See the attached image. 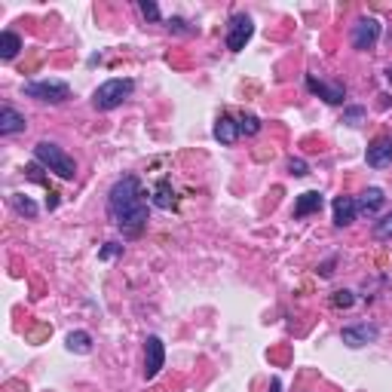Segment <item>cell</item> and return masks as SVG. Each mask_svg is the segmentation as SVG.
I'll return each instance as SVG.
<instances>
[{
	"mask_svg": "<svg viewBox=\"0 0 392 392\" xmlns=\"http://www.w3.org/2000/svg\"><path fill=\"white\" fill-rule=\"evenodd\" d=\"M107 214H111L113 227L123 230V236H129V240L141 236V230L148 227V199H144V187L135 175H126L111 187Z\"/></svg>",
	"mask_w": 392,
	"mask_h": 392,
	"instance_id": "6da1fadb",
	"label": "cell"
},
{
	"mask_svg": "<svg viewBox=\"0 0 392 392\" xmlns=\"http://www.w3.org/2000/svg\"><path fill=\"white\" fill-rule=\"evenodd\" d=\"M34 159L40 163L43 168H49V172H56L61 181H74L77 178V163L71 153H65L58 148V144L52 141H40L34 148Z\"/></svg>",
	"mask_w": 392,
	"mask_h": 392,
	"instance_id": "7a4b0ae2",
	"label": "cell"
},
{
	"mask_svg": "<svg viewBox=\"0 0 392 392\" xmlns=\"http://www.w3.org/2000/svg\"><path fill=\"white\" fill-rule=\"evenodd\" d=\"M132 92H135V83L129 80V77H113V80L102 83V86L92 92V104H95V111H113V107H120Z\"/></svg>",
	"mask_w": 392,
	"mask_h": 392,
	"instance_id": "3957f363",
	"label": "cell"
},
{
	"mask_svg": "<svg viewBox=\"0 0 392 392\" xmlns=\"http://www.w3.org/2000/svg\"><path fill=\"white\" fill-rule=\"evenodd\" d=\"M28 98H37V102H46V104H61L71 98V86L65 80H31L22 86Z\"/></svg>",
	"mask_w": 392,
	"mask_h": 392,
	"instance_id": "277c9868",
	"label": "cell"
},
{
	"mask_svg": "<svg viewBox=\"0 0 392 392\" xmlns=\"http://www.w3.org/2000/svg\"><path fill=\"white\" fill-rule=\"evenodd\" d=\"M251 34H255V22H251L249 15L245 13L230 15V22H227V49L230 52H242L245 43L251 40Z\"/></svg>",
	"mask_w": 392,
	"mask_h": 392,
	"instance_id": "5b68a950",
	"label": "cell"
},
{
	"mask_svg": "<svg viewBox=\"0 0 392 392\" xmlns=\"http://www.w3.org/2000/svg\"><path fill=\"white\" fill-rule=\"evenodd\" d=\"M377 40H380V22L371 19V15H362V19H359L356 25H352V31H350L352 49L368 52V49H374V46H377Z\"/></svg>",
	"mask_w": 392,
	"mask_h": 392,
	"instance_id": "8992f818",
	"label": "cell"
},
{
	"mask_svg": "<svg viewBox=\"0 0 392 392\" xmlns=\"http://www.w3.org/2000/svg\"><path fill=\"white\" fill-rule=\"evenodd\" d=\"M377 337H380V328L368 325V322H359V325H350L340 331V340L347 343L350 350H362L368 343H377Z\"/></svg>",
	"mask_w": 392,
	"mask_h": 392,
	"instance_id": "52a82bcc",
	"label": "cell"
},
{
	"mask_svg": "<svg viewBox=\"0 0 392 392\" xmlns=\"http://www.w3.org/2000/svg\"><path fill=\"white\" fill-rule=\"evenodd\" d=\"M163 365H166V347L157 334H150L148 340H144V377L153 380L163 371Z\"/></svg>",
	"mask_w": 392,
	"mask_h": 392,
	"instance_id": "ba28073f",
	"label": "cell"
},
{
	"mask_svg": "<svg viewBox=\"0 0 392 392\" xmlns=\"http://www.w3.org/2000/svg\"><path fill=\"white\" fill-rule=\"evenodd\" d=\"M306 89H310L313 95H319L322 102H328V104H343V98H347V89H343L340 83L316 80L313 74H306Z\"/></svg>",
	"mask_w": 392,
	"mask_h": 392,
	"instance_id": "9c48e42d",
	"label": "cell"
},
{
	"mask_svg": "<svg viewBox=\"0 0 392 392\" xmlns=\"http://www.w3.org/2000/svg\"><path fill=\"white\" fill-rule=\"evenodd\" d=\"M365 159H368V166H371V168H386V166H392V138L389 135L374 138V141L368 144Z\"/></svg>",
	"mask_w": 392,
	"mask_h": 392,
	"instance_id": "30bf717a",
	"label": "cell"
},
{
	"mask_svg": "<svg viewBox=\"0 0 392 392\" xmlns=\"http://www.w3.org/2000/svg\"><path fill=\"white\" fill-rule=\"evenodd\" d=\"M383 203H386L383 190L380 187H368L365 194L356 199V214H359V218H374V214L383 209Z\"/></svg>",
	"mask_w": 392,
	"mask_h": 392,
	"instance_id": "8fae6325",
	"label": "cell"
},
{
	"mask_svg": "<svg viewBox=\"0 0 392 392\" xmlns=\"http://www.w3.org/2000/svg\"><path fill=\"white\" fill-rule=\"evenodd\" d=\"M25 126H28L25 113H19L10 104L0 107V135H19V132H25Z\"/></svg>",
	"mask_w": 392,
	"mask_h": 392,
	"instance_id": "7c38bea8",
	"label": "cell"
},
{
	"mask_svg": "<svg viewBox=\"0 0 392 392\" xmlns=\"http://www.w3.org/2000/svg\"><path fill=\"white\" fill-rule=\"evenodd\" d=\"M334 224L337 227H347L356 221V199L352 196H334Z\"/></svg>",
	"mask_w": 392,
	"mask_h": 392,
	"instance_id": "4fadbf2b",
	"label": "cell"
},
{
	"mask_svg": "<svg viewBox=\"0 0 392 392\" xmlns=\"http://www.w3.org/2000/svg\"><path fill=\"white\" fill-rule=\"evenodd\" d=\"M322 194L319 190H306V194L297 196V203H295V218H306V214H313V212H319L322 209Z\"/></svg>",
	"mask_w": 392,
	"mask_h": 392,
	"instance_id": "5bb4252c",
	"label": "cell"
},
{
	"mask_svg": "<svg viewBox=\"0 0 392 392\" xmlns=\"http://www.w3.org/2000/svg\"><path fill=\"white\" fill-rule=\"evenodd\" d=\"M214 138H218L221 144H236V138H240V123L233 117H218V123H214Z\"/></svg>",
	"mask_w": 392,
	"mask_h": 392,
	"instance_id": "9a60e30c",
	"label": "cell"
},
{
	"mask_svg": "<svg viewBox=\"0 0 392 392\" xmlns=\"http://www.w3.org/2000/svg\"><path fill=\"white\" fill-rule=\"evenodd\" d=\"M175 190H172V184H168L166 178L163 181H157V187H153V205L157 209H175Z\"/></svg>",
	"mask_w": 392,
	"mask_h": 392,
	"instance_id": "2e32d148",
	"label": "cell"
},
{
	"mask_svg": "<svg viewBox=\"0 0 392 392\" xmlns=\"http://www.w3.org/2000/svg\"><path fill=\"white\" fill-rule=\"evenodd\" d=\"M19 49H22V37L15 34V31H3V34H0V58L13 61L19 56Z\"/></svg>",
	"mask_w": 392,
	"mask_h": 392,
	"instance_id": "e0dca14e",
	"label": "cell"
},
{
	"mask_svg": "<svg viewBox=\"0 0 392 392\" xmlns=\"http://www.w3.org/2000/svg\"><path fill=\"white\" fill-rule=\"evenodd\" d=\"M68 352L89 356V352H92V334L89 331H71V334H68Z\"/></svg>",
	"mask_w": 392,
	"mask_h": 392,
	"instance_id": "ac0fdd59",
	"label": "cell"
},
{
	"mask_svg": "<svg viewBox=\"0 0 392 392\" xmlns=\"http://www.w3.org/2000/svg\"><path fill=\"white\" fill-rule=\"evenodd\" d=\"M10 205L19 214H25V218H34V214H37V203H34V199H28L25 194H13L10 196Z\"/></svg>",
	"mask_w": 392,
	"mask_h": 392,
	"instance_id": "d6986e66",
	"label": "cell"
},
{
	"mask_svg": "<svg viewBox=\"0 0 392 392\" xmlns=\"http://www.w3.org/2000/svg\"><path fill=\"white\" fill-rule=\"evenodd\" d=\"M374 240H380V242L392 240V212L383 214L380 221H374Z\"/></svg>",
	"mask_w": 392,
	"mask_h": 392,
	"instance_id": "ffe728a7",
	"label": "cell"
},
{
	"mask_svg": "<svg viewBox=\"0 0 392 392\" xmlns=\"http://www.w3.org/2000/svg\"><path fill=\"white\" fill-rule=\"evenodd\" d=\"M365 117H368V111H365L362 104H352V107L343 111V123H350V126H362Z\"/></svg>",
	"mask_w": 392,
	"mask_h": 392,
	"instance_id": "44dd1931",
	"label": "cell"
},
{
	"mask_svg": "<svg viewBox=\"0 0 392 392\" xmlns=\"http://www.w3.org/2000/svg\"><path fill=\"white\" fill-rule=\"evenodd\" d=\"M258 132H260V120L255 113H245L240 120V135H258Z\"/></svg>",
	"mask_w": 392,
	"mask_h": 392,
	"instance_id": "7402d4cb",
	"label": "cell"
},
{
	"mask_svg": "<svg viewBox=\"0 0 392 392\" xmlns=\"http://www.w3.org/2000/svg\"><path fill=\"white\" fill-rule=\"evenodd\" d=\"M288 172L295 175V178H304V175H310V166H306V159H301V157H291L288 159Z\"/></svg>",
	"mask_w": 392,
	"mask_h": 392,
	"instance_id": "603a6c76",
	"label": "cell"
},
{
	"mask_svg": "<svg viewBox=\"0 0 392 392\" xmlns=\"http://www.w3.org/2000/svg\"><path fill=\"white\" fill-rule=\"evenodd\" d=\"M138 10H141V15L148 22H159V6L153 3V0H141V3H138Z\"/></svg>",
	"mask_w": 392,
	"mask_h": 392,
	"instance_id": "cb8c5ba5",
	"label": "cell"
},
{
	"mask_svg": "<svg viewBox=\"0 0 392 392\" xmlns=\"http://www.w3.org/2000/svg\"><path fill=\"white\" fill-rule=\"evenodd\" d=\"M331 304H334V306H343V310H350V306L356 304V297H352V291H334V295H331Z\"/></svg>",
	"mask_w": 392,
	"mask_h": 392,
	"instance_id": "d4e9b609",
	"label": "cell"
},
{
	"mask_svg": "<svg viewBox=\"0 0 392 392\" xmlns=\"http://www.w3.org/2000/svg\"><path fill=\"white\" fill-rule=\"evenodd\" d=\"M117 255H123V245H117V242H107L102 251H98V258L102 260H111V258H117Z\"/></svg>",
	"mask_w": 392,
	"mask_h": 392,
	"instance_id": "484cf974",
	"label": "cell"
},
{
	"mask_svg": "<svg viewBox=\"0 0 392 392\" xmlns=\"http://www.w3.org/2000/svg\"><path fill=\"white\" fill-rule=\"evenodd\" d=\"M168 31H175V34H194V28L184 19H168Z\"/></svg>",
	"mask_w": 392,
	"mask_h": 392,
	"instance_id": "4316f807",
	"label": "cell"
},
{
	"mask_svg": "<svg viewBox=\"0 0 392 392\" xmlns=\"http://www.w3.org/2000/svg\"><path fill=\"white\" fill-rule=\"evenodd\" d=\"M331 267H334V260H325V264H322V267H319V273H322V276H325V279H328V276H331V273H334V270H331Z\"/></svg>",
	"mask_w": 392,
	"mask_h": 392,
	"instance_id": "83f0119b",
	"label": "cell"
},
{
	"mask_svg": "<svg viewBox=\"0 0 392 392\" xmlns=\"http://www.w3.org/2000/svg\"><path fill=\"white\" fill-rule=\"evenodd\" d=\"M270 392H282V383H279V380H273V383H270Z\"/></svg>",
	"mask_w": 392,
	"mask_h": 392,
	"instance_id": "f1b7e54d",
	"label": "cell"
},
{
	"mask_svg": "<svg viewBox=\"0 0 392 392\" xmlns=\"http://www.w3.org/2000/svg\"><path fill=\"white\" fill-rule=\"evenodd\" d=\"M389 80H392V71H389Z\"/></svg>",
	"mask_w": 392,
	"mask_h": 392,
	"instance_id": "f546056e",
	"label": "cell"
}]
</instances>
